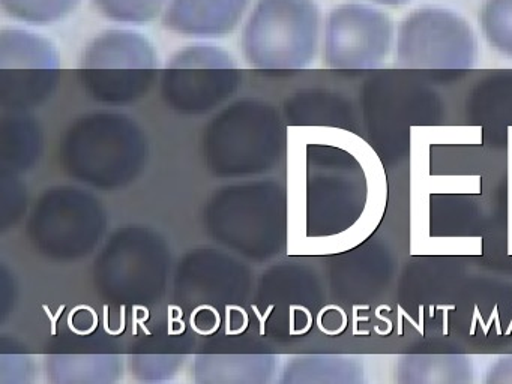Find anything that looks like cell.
<instances>
[{"label": "cell", "mask_w": 512, "mask_h": 384, "mask_svg": "<svg viewBox=\"0 0 512 384\" xmlns=\"http://www.w3.org/2000/svg\"><path fill=\"white\" fill-rule=\"evenodd\" d=\"M58 68V50L46 36L19 27L0 30V69Z\"/></svg>", "instance_id": "18"}, {"label": "cell", "mask_w": 512, "mask_h": 384, "mask_svg": "<svg viewBox=\"0 0 512 384\" xmlns=\"http://www.w3.org/2000/svg\"><path fill=\"white\" fill-rule=\"evenodd\" d=\"M209 233L248 257L275 254L286 234L287 198L274 180L236 183L215 191L205 210Z\"/></svg>", "instance_id": "3"}, {"label": "cell", "mask_w": 512, "mask_h": 384, "mask_svg": "<svg viewBox=\"0 0 512 384\" xmlns=\"http://www.w3.org/2000/svg\"><path fill=\"white\" fill-rule=\"evenodd\" d=\"M43 129L28 113H10L0 123V159L7 173L31 170L43 152Z\"/></svg>", "instance_id": "16"}, {"label": "cell", "mask_w": 512, "mask_h": 384, "mask_svg": "<svg viewBox=\"0 0 512 384\" xmlns=\"http://www.w3.org/2000/svg\"><path fill=\"white\" fill-rule=\"evenodd\" d=\"M92 2L107 20L142 26L157 20L167 0H92Z\"/></svg>", "instance_id": "22"}, {"label": "cell", "mask_w": 512, "mask_h": 384, "mask_svg": "<svg viewBox=\"0 0 512 384\" xmlns=\"http://www.w3.org/2000/svg\"><path fill=\"white\" fill-rule=\"evenodd\" d=\"M478 21L490 47L512 59V0H484Z\"/></svg>", "instance_id": "21"}, {"label": "cell", "mask_w": 512, "mask_h": 384, "mask_svg": "<svg viewBox=\"0 0 512 384\" xmlns=\"http://www.w3.org/2000/svg\"><path fill=\"white\" fill-rule=\"evenodd\" d=\"M392 38L394 24L386 12L365 3L335 6L325 23L326 68H379L391 53Z\"/></svg>", "instance_id": "7"}, {"label": "cell", "mask_w": 512, "mask_h": 384, "mask_svg": "<svg viewBox=\"0 0 512 384\" xmlns=\"http://www.w3.org/2000/svg\"><path fill=\"white\" fill-rule=\"evenodd\" d=\"M106 225V210L94 194L76 186H56L38 198L28 228L43 254L76 260L94 251Z\"/></svg>", "instance_id": "5"}, {"label": "cell", "mask_w": 512, "mask_h": 384, "mask_svg": "<svg viewBox=\"0 0 512 384\" xmlns=\"http://www.w3.org/2000/svg\"><path fill=\"white\" fill-rule=\"evenodd\" d=\"M82 0H0L5 14L29 26H52L70 17Z\"/></svg>", "instance_id": "20"}, {"label": "cell", "mask_w": 512, "mask_h": 384, "mask_svg": "<svg viewBox=\"0 0 512 384\" xmlns=\"http://www.w3.org/2000/svg\"><path fill=\"white\" fill-rule=\"evenodd\" d=\"M320 23L314 0H259L242 29L245 60L263 71L307 68L319 48Z\"/></svg>", "instance_id": "4"}, {"label": "cell", "mask_w": 512, "mask_h": 384, "mask_svg": "<svg viewBox=\"0 0 512 384\" xmlns=\"http://www.w3.org/2000/svg\"><path fill=\"white\" fill-rule=\"evenodd\" d=\"M274 354H200L194 360L196 384H271Z\"/></svg>", "instance_id": "12"}, {"label": "cell", "mask_w": 512, "mask_h": 384, "mask_svg": "<svg viewBox=\"0 0 512 384\" xmlns=\"http://www.w3.org/2000/svg\"><path fill=\"white\" fill-rule=\"evenodd\" d=\"M478 39L466 18L442 6L413 9L398 24L395 65L404 69H470Z\"/></svg>", "instance_id": "6"}, {"label": "cell", "mask_w": 512, "mask_h": 384, "mask_svg": "<svg viewBox=\"0 0 512 384\" xmlns=\"http://www.w3.org/2000/svg\"><path fill=\"white\" fill-rule=\"evenodd\" d=\"M475 365L466 354H403L395 384H473Z\"/></svg>", "instance_id": "14"}, {"label": "cell", "mask_w": 512, "mask_h": 384, "mask_svg": "<svg viewBox=\"0 0 512 384\" xmlns=\"http://www.w3.org/2000/svg\"><path fill=\"white\" fill-rule=\"evenodd\" d=\"M181 356H131L133 374L142 381H161L173 377L182 366Z\"/></svg>", "instance_id": "24"}, {"label": "cell", "mask_w": 512, "mask_h": 384, "mask_svg": "<svg viewBox=\"0 0 512 384\" xmlns=\"http://www.w3.org/2000/svg\"><path fill=\"white\" fill-rule=\"evenodd\" d=\"M158 80L151 69H79V81L94 101L109 107L145 98Z\"/></svg>", "instance_id": "13"}, {"label": "cell", "mask_w": 512, "mask_h": 384, "mask_svg": "<svg viewBox=\"0 0 512 384\" xmlns=\"http://www.w3.org/2000/svg\"><path fill=\"white\" fill-rule=\"evenodd\" d=\"M46 374L50 384H118L122 360L113 354L50 356Z\"/></svg>", "instance_id": "19"}, {"label": "cell", "mask_w": 512, "mask_h": 384, "mask_svg": "<svg viewBox=\"0 0 512 384\" xmlns=\"http://www.w3.org/2000/svg\"><path fill=\"white\" fill-rule=\"evenodd\" d=\"M58 69H0V105L10 113L40 107L58 86Z\"/></svg>", "instance_id": "17"}, {"label": "cell", "mask_w": 512, "mask_h": 384, "mask_svg": "<svg viewBox=\"0 0 512 384\" xmlns=\"http://www.w3.org/2000/svg\"><path fill=\"white\" fill-rule=\"evenodd\" d=\"M482 384H512V354L497 359L485 372Z\"/></svg>", "instance_id": "25"}, {"label": "cell", "mask_w": 512, "mask_h": 384, "mask_svg": "<svg viewBox=\"0 0 512 384\" xmlns=\"http://www.w3.org/2000/svg\"><path fill=\"white\" fill-rule=\"evenodd\" d=\"M277 384H367L358 359L344 354H302L286 363Z\"/></svg>", "instance_id": "15"}, {"label": "cell", "mask_w": 512, "mask_h": 384, "mask_svg": "<svg viewBox=\"0 0 512 384\" xmlns=\"http://www.w3.org/2000/svg\"><path fill=\"white\" fill-rule=\"evenodd\" d=\"M368 2L377 3L383 6H404L409 5L412 0H368Z\"/></svg>", "instance_id": "26"}, {"label": "cell", "mask_w": 512, "mask_h": 384, "mask_svg": "<svg viewBox=\"0 0 512 384\" xmlns=\"http://www.w3.org/2000/svg\"><path fill=\"white\" fill-rule=\"evenodd\" d=\"M160 57L154 42L133 29H109L83 48L79 69H151L158 71Z\"/></svg>", "instance_id": "11"}, {"label": "cell", "mask_w": 512, "mask_h": 384, "mask_svg": "<svg viewBox=\"0 0 512 384\" xmlns=\"http://www.w3.org/2000/svg\"><path fill=\"white\" fill-rule=\"evenodd\" d=\"M169 69H239L232 53L217 45L194 44L176 51L169 60Z\"/></svg>", "instance_id": "23"}, {"label": "cell", "mask_w": 512, "mask_h": 384, "mask_svg": "<svg viewBox=\"0 0 512 384\" xmlns=\"http://www.w3.org/2000/svg\"><path fill=\"white\" fill-rule=\"evenodd\" d=\"M100 278L107 293L128 302H142L163 288L167 248L157 233L145 227H125L113 234L100 258Z\"/></svg>", "instance_id": "8"}, {"label": "cell", "mask_w": 512, "mask_h": 384, "mask_svg": "<svg viewBox=\"0 0 512 384\" xmlns=\"http://www.w3.org/2000/svg\"><path fill=\"white\" fill-rule=\"evenodd\" d=\"M161 96L181 114H206L229 101L242 84L239 69H169L161 72Z\"/></svg>", "instance_id": "9"}, {"label": "cell", "mask_w": 512, "mask_h": 384, "mask_svg": "<svg viewBox=\"0 0 512 384\" xmlns=\"http://www.w3.org/2000/svg\"><path fill=\"white\" fill-rule=\"evenodd\" d=\"M209 171L220 177H247L274 170L286 150V128L277 108L244 98L215 114L202 138Z\"/></svg>", "instance_id": "2"}, {"label": "cell", "mask_w": 512, "mask_h": 384, "mask_svg": "<svg viewBox=\"0 0 512 384\" xmlns=\"http://www.w3.org/2000/svg\"><path fill=\"white\" fill-rule=\"evenodd\" d=\"M251 0H170L163 24L187 38L217 39L230 35L241 23Z\"/></svg>", "instance_id": "10"}, {"label": "cell", "mask_w": 512, "mask_h": 384, "mask_svg": "<svg viewBox=\"0 0 512 384\" xmlns=\"http://www.w3.org/2000/svg\"><path fill=\"white\" fill-rule=\"evenodd\" d=\"M149 144L142 126L119 111H94L71 123L61 144L68 176L100 191H119L142 174Z\"/></svg>", "instance_id": "1"}]
</instances>
